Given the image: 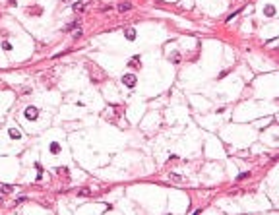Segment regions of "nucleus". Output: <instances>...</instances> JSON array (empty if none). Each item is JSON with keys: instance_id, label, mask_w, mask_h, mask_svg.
Wrapping results in <instances>:
<instances>
[{"instance_id": "12", "label": "nucleus", "mask_w": 279, "mask_h": 215, "mask_svg": "<svg viewBox=\"0 0 279 215\" xmlns=\"http://www.w3.org/2000/svg\"><path fill=\"white\" fill-rule=\"evenodd\" d=\"M169 178H173V180H176V182H180V180H182V176H178V175H169Z\"/></svg>"}, {"instance_id": "3", "label": "nucleus", "mask_w": 279, "mask_h": 215, "mask_svg": "<svg viewBox=\"0 0 279 215\" xmlns=\"http://www.w3.org/2000/svg\"><path fill=\"white\" fill-rule=\"evenodd\" d=\"M128 10H132V4H130V2H122V4H118V12H128Z\"/></svg>"}, {"instance_id": "6", "label": "nucleus", "mask_w": 279, "mask_h": 215, "mask_svg": "<svg viewBox=\"0 0 279 215\" xmlns=\"http://www.w3.org/2000/svg\"><path fill=\"white\" fill-rule=\"evenodd\" d=\"M84 8H85V2H78V4H74V10H76V12H84Z\"/></svg>"}, {"instance_id": "11", "label": "nucleus", "mask_w": 279, "mask_h": 215, "mask_svg": "<svg viewBox=\"0 0 279 215\" xmlns=\"http://www.w3.org/2000/svg\"><path fill=\"white\" fill-rule=\"evenodd\" d=\"M10 136H12V138H16V140H18V138H19V132H18V130H10Z\"/></svg>"}, {"instance_id": "4", "label": "nucleus", "mask_w": 279, "mask_h": 215, "mask_svg": "<svg viewBox=\"0 0 279 215\" xmlns=\"http://www.w3.org/2000/svg\"><path fill=\"white\" fill-rule=\"evenodd\" d=\"M78 196H80V198H89V196H91V190L81 188V190H78Z\"/></svg>"}, {"instance_id": "8", "label": "nucleus", "mask_w": 279, "mask_h": 215, "mask_svg": "<svg viewBox=\"0 0 279 215\" xmlns=\"http://www.w3.org/2000/svg\"><path fill=\"white\" fill-rule=\"evenodd\" d=\"M266 14H268V16H273V14H275V8H273V6H268V8H266Z\"/></svg>"}, {"instance_id": "1", "label": "nucleus", "mask_w": 279, "mask_h": 215, "mask_svg": "<svg viewBox=\"0 0 279 215\" xmlns=\"http://www.w3.org/2000/svg\"><path fill=\"white\" fill-rule=\"evenodd\" d=\"M122 81H124L128 87H134V85H136V76H134V74H126V76L122 78Z\"/></svg>"}, {"instance_id": "14", "label": "nucleus", "mask_w": 279, "mask_h": 215, "mask_svg": "<svg viewBox=\"0 0 279 215\" xmlns=\"http://www.w3.org/2000/svg\"><path fill=\"white\" fill-rule=\"evenodd\" d=\"M80 37H81V31H80V29H78L76 33H74V39H80Z\"/></svg>"}, {"instance_id": "7", "label": "nucleus", "mask_w": 279, "mask_h": 215, "mask_svg": "<svg viewBox=\"0 0 279 215\" xmlns=\"http://www.w3.org/2000/svg\"><path fill=\"white\" fill-rule=\"evenodd\" d=\"M126 37H128L130 41H134V39H136V31H134V29H128V31H126Z\"/></svg>"}, {"instance_id": "2", "label": "nucleus", "mask_w": 279, "mask_h": 215, "mask_svg": "<svg viewBox=\"0 0 279 215\" xmlns=\"http://www.w3.org/2000/svg\"><path fill=\"white\" fill-rule=\"evenodd\" d=\"M37 114H39V113H37V109H35V107H27V109H25V116L29 118V120H35V118H37Z\"/></svg>"}, {"instance_id": "15", "label": "nucleus", "mask_w": 279, "mask_h": 215, "mask_svg": "<svg viewBox=\"0 0 279 215\" xmlns=\"http://www.w3.org/2000/svg\"><path fill=\"white\" fill-rule=\"evenodd\" d=\"M62 2H72V0H62Z\"/></svg>"}, {"instance_id": "13", "label": "nucleus", "mask_w": 279, "mask_h": 215, "mask_svg": "<svg viewBox=\"0 0 279 215\" xmlns=\"http://www.w3.org/2000/svg\"><path fill=\"white\" fill-rule=\"evenodd\" d=\"M250 176V172H242V175H239V180H244V178H248Z\"/></svg>"}, {"instance_id": "9", "label": "nucleus", "mask_w": 279, "mask_h": 215, "mask_svg": "<svg viewBox=\"0 0 279 215\" xmlns=\"http://www.w3.org/2000/svg\"><path fill=\"white\" fill-rule=\"evenodd\" d=\"M138 60H140L138 56H136V58H132V60H130V66H132V68H138V66H140V64H138Z\"/></svg>"}, {"instance_id": "5", "label": "nucleus", "mask_w": 279, "mask_h": 215, "mask_svg": "<svg viewBox=\"0 0 279 215\" xmlns=\"http://www.w3.org/2000/svg\"><path fill=\"white\" fill-rule=\"evenodd\" d=\"M0 192L10 194V192H12V186H10V184H0Z\"/></svg>"}, {"instance_id": "10", "label": "nucleus", "mask_w": 279, "mask_h": 215, "mask_svg": "<svg viewBox=\"0 0 279 215\" xmlns=\"http://www.w3.org/2000/svg\"><path fill=\"white\" fill-rule=\"evenodd\" d=\"M58 149H60L58 143H52V146H51V151H52V153H58Z\"/></svg>"}]
</instances>
